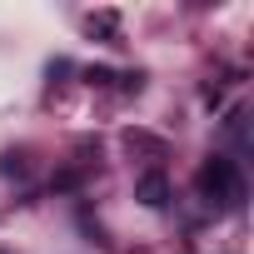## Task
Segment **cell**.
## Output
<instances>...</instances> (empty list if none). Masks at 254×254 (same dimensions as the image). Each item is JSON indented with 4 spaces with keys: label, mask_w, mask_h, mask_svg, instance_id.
Returning <instances> with one entry per match:
<instances>
[{
    "label": "cell",
    "mask_w": 254,
    "mask_h": 254,
    "mask_svg": "<svg viewBox=\"0 0 254 254\" xmlns=\"http://www.w3.org/2000/svg\"><path fill=\"white\" fill-rule=\"evenodd\" d=\"M0 175H25V165H20L15 155H5V160H0Z\"/></svg>",
    "instance_id": "5"
},
{
    "label": "cell",
    "mask_w": 254,
    "mask_h": 254,
    "mask_svg": "<svg viewBox=\"0 0 254 254\" xmlns=\"http://www.w3.org/2000/svg\"><path fill=\"white\" fill-rule=\"evenodd\" d=\"M135 199L150 204V209H165V204H170V180H165L160 170H150V175L135 185Z\"/></svg>",
    "instance_id": "2"
},
{
    "label": "cell",
    "mask_w": 254,
    "mask_h": 254,
    "mask_svg": "<svg viewBox=\"0 0 254 254\" xmlns=\"http://www.w3.org/2000/svg\"><path fill=\"white\" fill-rule=\"evenodd\" d=\"M110 80H115L110 65H90V85H110Z\"/></svg>",
    "instance_id": "3"
},
{
    "label": "cell",
    "mask_w": 254,
    "mask_h": 254,
    "mask_svg": "<svg viewBox=\"0 0 254 254\" xmlns=\"http://www.w3.org/2000/svg\"><path fill=\"white\" fill-rule=\"evenodd\" d=\"M75 185H80L75 170H60V175H55V190H75Z\"/></svg>",
    "instance_id": "4"
},
{
    "label": "cell",
    "mask_w": 254,
    "mask_h": 254,
    "mask_svg": "<svg viewBox=\"0 0 254 254\" xmlns=\"http://www.w3.org/2000/svg\"><path fill=\"white\" fill-rule=\"evenodd\" d=\"M194 190H199V199H209V204H239V194H244L239 170H234V160H224V155H209V160L199 165Z\"/></svg>",
    "instance_id": "1"
}]
</instances>
